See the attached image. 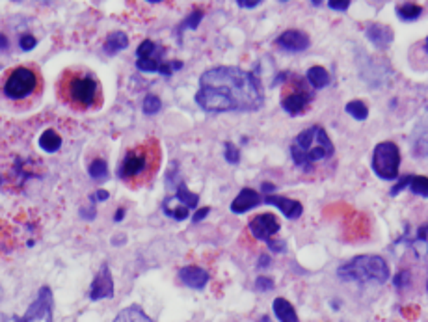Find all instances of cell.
Segmentation results:
<instances>
[{
    "label": "cell",
    "instance_id": "f546056e",
    "mask_svg": "<svg viewBox=\"0 0 428 322\" xmlns=\"http://www.w3.org/2000/svg\"><path fill=\"white\" fill-rule=\"evenodd\" d=\"M201 19H203V11L194 10L188 17H186V19H184V22L181 24V30H184V28H190V30H194V28L200 27Z\"/></svg>",
    "mask_w": 428,
    "mask_h": 322
},
{
    "label": "cell",
    "instance_id": "ac0fdd59",
    "mask_svg": "<svg viewBox=\"0 0 428 322\" xmlns=\"http://www.w3.org/2000/svg\"><path fill=\"white\" fill-rule=\"evenodd\" d=\"M412 146L417 157H428V118L419 121L417 127H415L412 136Z\"/></svg>",
    "mask_w": 428,
    "mask_h": 322
},
{
    "label": "cell",
    "instance_id": "6da1fadb",
    "mask_svg": "<svg viewBox=\"0 0 428 322\" xmlns=\"http://www.w3.org/2000/svg\"><path fill=\"white\" fill-rule=\"evenodd\" d=\"M195 103L207 112H255L265 104V95L254 73L218 66L200 77Z\"/></svg>",
    "mask_w": 428,
    "mask_h": 322
},
{
    "label": "cell",
    "instance_id": "d6a6232c",
    "mask_svg": "<svg viewBox=\"0 0 428 322\" xmlns=\"http://www.w3.org/2000/svg\"><path fill=\"white\" fill-rule=\"evenodd\" d=\"M255 289L261 290V293L272 290L274 289V281L270 278H266V276H259V278L255 279Z\"/></svg>",
    "mask_w": 428,
    "mask_h": 322
},
{
    "label": "cell",
    "instance_id": "ab89813d",
    "mask_svg": "<svg viewBox=\"0 0 428 322\" xmlns=\"http://www.w3.org/2000/svg\"><path fill=\"white\" fill-rule=\"evenodd\" d=\"M261 188H263V192H265L266 196H270V192L276 190V186L272 185V183H263V185H261Z\"/></svg>",
    "mask_w": 428,
    "mask_h": 322
},
{
    "label": "cell",
    "instance_id": "2e32d148",
    "mask_svg": "<svg viewBox=\"0 0 428 322\" xmlns=\"http://www.w3.org/2000/svg\"><path fill=\"white\" fill-rule=\"evenodd\" d=\"M261 203H263V197H261L257 192L251 190V188H242V190L239 192V196L235 197L233 203H231V211H233L235 214L248 213V211L255 209L257 205H261Z\"/></svg>",
    "mask_w": 428,
    "mask_h": 322
},
{
    "label": "cell",
    "instance_id": "3957f363",
    "mask_svg": "<svg viewBox=\"0 0 428 322\" xmlns=\"http://www.w3.org/2000/svg\"><path fill=\"white\" fill-rule=\"evenodd\" d=\"M336 153V148L331 144L328 132L320 125H311L302 131L291 144V159L304 172L315 169L320 162L330 160Z\"/></svg>",
    "mask_w": 428,
    "mask_h": 322
},
{
    "label": "cell",
    "instance_id": "e575fe53",
    "mask_svg": "<svg viewBox=\"0 0 428 322\" xmlns=\"http://www.w3.org/2000/svg\"><path fill=\"white\" fill-rule=\"evenodd\" d=\"M410 181H412V175H404L401 181H399V185H395L393 188H391V196H396L399 192L402 190V188H406V186H410Z\"/></svg>",
    "mask_w": 428,
    "mask_h": 322
},
{
    "label": "cell",
    "instance_id": "f1b7e54d",
    "mask_svg": "<svg viewBox=\"0 0 428 322\" xmlns=\"http://www.w3.org/2000/svg\"><path fill=\"white\" fill-rule=\"evenodd\" d=\"M160 108H163V101H160V97L153 95V93L146 95L144 103H141V110H144L147 115L158 114V112H160Z\"/></svg>",
    "mask_w": 428,
    "mask_h": 322
},
{
    "label": "cell",
    "instance_id": "52a82bcc",
    "mask_svg": "<svg viewBox=\"0 0 428 322\" xmlns=\"http://www.w3.org/2000/svg\"><path fill=\"white\" fill-rule=\"evenodd\" d=\"M39 88V75L38 71H34L32 67L21 66L11 69L10 75L6 77L2 92L11 101H22L28 99L30 95L38 92Z\"/></svg>",
    "mask_w": 428,
    "mask_h": 322
},
{
    "label": "cell",
    "instance_id": "8fae6325",
    "mask_svg": "<svg viewBox=\"0 0 428 322\" xmlns=\"http://www.w3.org/2000/svg\"><path fill=\"white\" fill-rule=\"evenodd\" d=\"M114 298V278L110 272V267L104 262L95 274L92 285H90V300H110Z\"/></svg>",
    "mask_w": 428,
    "mask_h": 322
},
{
    "label": "cell",
    "instance_id": "7402d4cb",
    "mask_svg": "<svg viewBox=\"0 0 428 322\" xmlns=\"http://www.w3.org/2000/svg\"><path fill=\"white\" fill-rule=\"evenodd\" d=\"M272 309L276 313V317L279 322H298V315L294 312L293 304L285 298H276L272 304Z\"/></svg>",
    "mask_w": 428,
    "mask_h": 322
},
{
    "label": "cell",
    "instance_id": "5bb4252c",
    "mask_svg": "<svg viewBox=\"0 0 428 322\" xmlns=\"http://www.w3.org/2000/svg\"><path fill=\"white\" fill-rule=\"evenodd\" d=\"M263 203H268V205H274V207H277L279 211H282L287 218L291 220H296L302 216V213H304V207H302V203L298 202V200H291V197H283V196H265L263 197Z\"/></svg>",
    "mask_w": 428,
    "mask_h": 322
},
{
    "label": "cell",
    "instance_id": "f35d334b",
    "mask_svg": "<svg viewBox=\"0 0 428 322\" xmlns=\"http://www.w3.org/2000/svg\"><path fill=\"white\" fill-rule=\"evenodd\" d=\"M237 6H240V8H248V10H251V8H257V6H261V0H254V2H246V0H239V2H237Z\"/></svg>",
    "mask_w": 428,
    "mask_h": 322
},
{
    "label": "cell",
    "instance_id": "b9f144b4",
    "mask_svg": "<svg viewBox=\"0 0 428 322\" xmlns=\"http://www.w3.org/2000/svg\"><path fill=\"white\" fill-rule=\"evenodd\" d=\"M123 216H125V209H123V207H121V209H118V211H116L114 222H120V220H123Z\"/></svg>",
    "mask_w": 428,
    "mask_h": 322
},
{
    "label": "cell",
    "instance_id": "4316f807",
    "mask_svg": "<svg viewBox=\"0 0 428 322\" xmlns=\"http://www.w3.org/2000/svg\"><path fill=\"white\" fill-rule=\"evenodd\" d=\"M347 112L352 115L354 120L358 121H365L368 115V108L365 106L364 101H350V103L347 104Z\"/></svg>",
    "mask_w": 428,
    "mask_h": 322
},
{
    "label": "cell",
    "instance_id": "9a60e30c",
    "mask_svg": "<svg viewBox=\"0 0 428 322\" xmlns=\"http://www.w3.org/2000/svg\"><path fill=\"white\" fill-rule=\"evenodd\" d=\"M179 279L190 289L201 290L205 289V285L209 284V272L201 267L188 265V267H183L179 270Z\"/></svg>",
    "mask_w": 428,
    "mask_h": 322
},
{
    "label": "cell",
    "instance_id": "d590c367",
    "mask_svg": "<svg viewBox=\"0 0 428 322\" xmlns=\"http://www.w3.org/2000/svg\"><path fill=\"white\" fill-rule=\"evenodd\" d=\"M109 197H110L109 192L104 190V188H99L97 192H93L92 197H90V202H92V203H103V202H106Z\"/></svg>",
    "mask_w": 428,
    "mask_h": 322
},
{
    "label": "cell",
    "instance_id": "4dcf8cb0",
    "mask_svg": "<svg viewBox=\"0 0 428 322\" xmlns=\"http://www.w3.org/2000/svg\"><path fill=\"white\" fill-rule=\"evenodd\" d=\"M226 153H223V157H226V160H228L229 164H239L240 162V151L239 148L235 146V144L231 142H226Z\"/></svg>",
    "mask_w": 428,
    "mask_h": 322
},
{
    "label": "cell",
    "instance_id": "4fadbf2b",
    "mask_svg": "<svg viewBox=\"0 0 428 322\" xmlns=\"http://www.w3.org/2000/svg\"><path fill=\"white\" fill-rule=\"evenodd\" d=\"M309 36L304 34L302 30H287L283 32L279 38L276 39L277 47H282L283 50H289V52H300V50H305L309 47Z\"/></svg>",
    "mask_w": 428,
    "mask_h": 322
},
{
    "label": "cell",
    "instance_id": "836d02e7",
    "mask_svg": "<svg viewBox=\"0 0 428 322\" xmlns=\"http://www.w3.org/2000/svg\"><path fill=\"white\" fill-rule=\"evenodd\" d=\"M393 281H395L396 289H404V287H408V285H410V274H408V272H399L395 276V279H393Z\"/></svg>",
    "mask_w": 428,
    "mask_h": 322
},
{
    "label": "cell",
    "instance_id": "e0dca14e",
    "mask_svg": "<svg viewBox=\"0 0 428 322\" xmlns=\"http://www.w3.org/2000/svg\"><path fill=\"white\" fill-rule=\"evenodd\" d=\"M367 38L371 39V43L378 49H387L393 41V30L385 24H378L374 22L367 28Z\"/></svg>",
    "mask_w": 428,
    "mask_h": 322
},
{
    "label": "cell",
    "instance_id": "74e56055",
    "mask_svg": "<svg viewBox=\"0 0 428 322\" xmlns=\"http://www.w3.org/2000/svg\"><path fill=\"white\" fill-rule=\"evenodd\" d=\"M209 213H211V209H209V207H203V209H200V211H195L192 222H194V224H198V222H201V220L205 218Z\"/></svg>",
    "mask_w": 428,
    "mask_h": 322
},
{
    "label": "cell",
    "instance_id": "44dd1931",
    "mask_svg": "<svg viewBox=\"0 0 428 322\" xmlns=\"http://www.w3.org/2000/svg\"><path fill=\"white\" fill-rule=\"evenodd\" d=\"M163 211L168 214L170 218H174V220H186V218H188V213H190V209L186 207L184 203H181L175 196L166 197V200H164Z\"/></svg>",
    "mask_w": 428,
    "mask_h": 322
},
{
    "label": "cell",
    "instance_id": "ba28073f",
    "mask_svg": "<svg viewBox=\"0 0 428 322\" xmlns=\"http://www.w3.org/2000/svg\"><path fill=\"white\" fill-rule=\"evenodd\" d=\"M311 101H313V92L308 88V80L296 75L289 78L282 92L283 110L291 115H300L309 108Z\"/></svg>",
    "mask_w": 428,
    "mask_h": 322
},
{
    "label": "cell",
    "instance_id": "83f0119b",
    "mask_svg": "<svg viewBox=\"0 0 428 322\" xmlns=\"http://www.w3.org/2000/svg\"><path fill=\"white\" fill-rule=\"evenodd\" d=\"M410 190L417 196L428 197V177L423 175H412V181H410Z\"/></svg>",
    "mask_w": 428,
    "mask_h": 322
},
{
    "label": "cell",
    "instance_id": "ffe728a7",
    "mask_svg": "<svg viewBox=\"0 0 428 322\" xmlns=\"http://www.w3.org/2000/svg\"><path fill=\"white\" fill-rule=\"evenodd\" d=\"M114 322H155V321H153V318L149 317L140 306L132 304V306L121 309V312L116 315Z\"/></svg>",
    "mask_w": 428,
    "mask_h": 322
},
{
    "label": "cell",
    "instance_id": "30bf717a",
    "mask_svg": "<svg viewBox=\"0 0 428 322\" xmlns=\"http://www.w3.org/2000/svg\"><path fill=\"white\" fill-rule=\"evenodd\" d=\"M53 312H55V296L50 287L43 285L25 315L2 317V322H53Z\"/></svg>",
    "mask_w": 428,
    "mask_h": 322
},
{
    "label": "cell",
    "instance_id": "8d00e7d4",
    "mask_svg": "<svg viewBox=\"0 0 428 322\" xmlns=\"http://www.w3.org/2000/svg\"><path fill=\"white\" fill-rule=\"evenodd\" d=\"M330 4L331 10H348V6H350V0H345V2H336V0H331V2H328Z\"/></svg>",
    "mask_w": 428,
    "mask_h": 322
},
{
    "label": "cell",
    "instance_id": "603a6c76",
    "mask_svg": "<svg viewBox=\"0 0 428 322\" xmlns=\"http://www.w3.org/2000/svg\"><path fill=\"white\" fill-rule=\"evenodd\" d=\"M39 148L43 149L45 153H56L62 148V138L55 129H47L39 138Z\"/></svg>",
    "mask_w": 428,
    "mask_h": 322
},
{
    "label": "cell",
    "instance_id": "5b68a950",
    "mask_svg": "<svg viewBox=\"0 0 428 322\" xmlns=\"http://www.w3.org/2000/svg\"><path fill=\"white\" fill-rule=\"evenodd\" d=\"M337 276L343 281H354L359 285H380L389 279V267L378 255H359L337 268Z\"/></svg>",
    "mask_w": 428,
    "mask_h": 322
},
{
    "label": "cell",
    "instance_id": "484cf974",
    "mask_svg": "<svg viewBox=\"0 0 428 322\" xmlns=\"http://www.w3.org/2000/svg\"><path fill=\"white\" fill-rule=\"evenodd\" d=\"M88 174L95 181H103L109 177V164L104 159H95L88 166Z\"/></svg>",
    "mask_w": 428,
    "mask_h": 322
},
{
    "label": "cell",
    "instance_id": "7bdbcfd3",
    "mask_svg": "<svg viewBox=\"0 0 428 322\" xmlns=\"http://www.w3.org/2000/svg\"><path fill=\"white\" fill-rule=\"evenodd\" d=\"M268 265H270V259H268V257H266V255H263V257H261V261H259V268H263V267H268Z\"/></svg>",
    "mask_w": 428,
    "mask_h": 322
},
{
    "label": "cell",
    "instance_id": "d4e9b609",
    "mask_svg": "<svg viewBox=\"0 0 428 322\" xmlns=\"http://www.w3.org/2000/svg\"><path fill=\"white\" fill-rule=\"evenodd\" d=\"M396 15L401 17L402 21H415L419 17L423 15V8L419 4H401L396 6Z\"/></svg>",
    "mask_w": 428,
    "mask_h": 322
},
{
    "label": "cell",
    "instance_id": "d6986e66",
    "mask_svg": "<svg viewBox=\"0 0 428 322\" xmlns=\"http://www.w3.org/2000/svg\"><path fill=\"white\" fill-rule=\"evenodd\" d=\"M127 47H129V38H127V34L125 32H110L109 36H106V39H104L103 45L104 52L109 56L118 55V52L125 50Z\"/></svg>",
    "mask_w": 428,
    "mask_h": 322
},
{
    "label": "cell",
    "instance_id": "60d3db41",
    "mask_svg": "<svg viewBox=\"0 0 428 322\" xmlns=\"http://www.w3.org/2000/svg\"><path fill=\"white\" fill-rule=\"evenodd\" d=\"M8 47H10V41H8L4 34H0V50H6Z\"/></svg>",
    "mask_w": 428,
    "mask_h": 322
},
{
    "label": "cell",
    "instance_id": "ee69618b",
    "mask_svg": "<svg viewBox=\"0 0 428 322\" xmlns=\"http://www.w3.org/2000/svg\"><path fill=\"white\" fill-rule=\"evenodd\" d=\"M427 49H428V38H427Z\"/></svg>",
    "mask_w": 428,
    "mask_h": 322
},
{
    "label": "cell",
    "instance_id": "8992f818",
    "mask_svg": "<svg viewBox=\"0 0 428 322\" xmlns=\"http://www.w3.org/2000/svg\"><path fill=\"white\" fill-rule=\"evenodd\" d=\"M164 50L151 39H144L136 50V67L141 73H160L172 77V73L183 67V62H164Z\"/></svg>",
    "mask_w": 428,
    "mask_h": 322
},
{
    "label": "cell",
    "instance_id": "cb8c5ba5",
    "mask_svg": "<svg viewBox=\"0 0 428 322\" xmlns=\"http://www.w3.org/2000/svg\"><path fill=\"white\" fill-rule=\"evenodd\" d=\"M308 82L311 84L313 88H326L328 84H330V75H328V71H326L324 67L320 66H313L311 69L308 71Z\"/></svg>",
    "mask_w": 428,
    "mask_h": 322
},
{
    "label": "cell",
    "instance_id": "277c9868",
    "mask_svg": "<svg viewBox=\"0 0 428 322\" xmlns=\"http://www.w3.org/2000/svg\"><path fill=\"white\" fill-rule=\"evenodd\" d=\"M60 93L65 103L78 110L97 108L103 99L101 84L90 71H65L60 80Z\"/></svg>",
    "mask_w": 428,
    "mask_h": 322
},
{
    "label": "cell",
    "instance_id": "7a4b0ae2",
    "mask_svg": "<svg viewBox=\"0 0 428 322\" xmlns=\"http://www.w3.org/2000/svg\"><path fill=\"white\" fill-rule=\"evenodd\" d=\"M160 166V146L155 138L130 148L118 166V177L130 186L146 185Z\"/></svg>",
    "mask_w": 428,
    "mask_h": 322
},
{
    "label": "cell",
    "instance_id": "1f68e13d",
    "mask_svg": "<svg viewBox=\"0 0 428 322\" xmlns=\"http://www.w3.org/2000/svg\"><path fill=\"white\" fill-rule=\"evenodd\" d=\"M36 45H38V39L34 38L32 34H22L21 38H19V47L22 50H32Z\"/></svg>",
    "mask_w": 428,
    "mask_h": 322
},
{
    "label": "cell",
    "instance_id": "7c38bea8",
    "mask_svg": "<svg viewBox=\"0 0 428 322\" xmlns=\"http://www.w3.org/2000/svg\"><path fill=\"white\" fill-rule=\"evenodd\" d=\"M248 227L249 233H251L257 241H263L268 244V242L272 241V237L279 231V220H277L274 214L263 213L257 214V216L249 222Z\"/></svg>",
    "mask_w": 428,
    "mask_h": 322
},
{
    "label": "cell",
    "instance_id": "9c48e42d",
    "mask_svg": "<svg viewBox=\"0 0 428 322\" xmlns=\"http://www.w3.org/2000/svg\"><path fill=\"white\" fill-rule=\"evenodd\" d=\"M373 169L380 179L393 181L399 175L401 166V149L395 142H382L374 148Z\"/></svg>",
    "mask_w": 428,
    "mask_h": 322
}]
</instances>
